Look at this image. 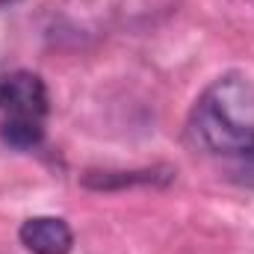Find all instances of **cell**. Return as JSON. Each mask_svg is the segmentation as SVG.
I'll list each match as a JSON object with an SVG mask.
<instances>
[{
	"mask_svg": "<svg viewBox=\"0 0 254 254\" xmlns=\"http://www.w3.org/2000/svg\"><path fill=\"white\" fill-rule=\"evenodd\" d=\"M190 133L198 148L243 160L254 154V86L249 77L225 74L195 101Z\"/></svg>",
	"mask_w": 254,
	"mask_h": 254,
	"instance_id": "cell-1",
	"label": "cell"
},
{
	"mask_svg": "<svg viewBox=\"0 0 254 254\" xmlns=\"http://www.w3.org/2000/svg\"><path fill=\"white\" fill-rule=\"evenodd\" d=\"M0 110L9 116L45 119L48 113V86L33 71L0 74Z\"/></svg>",
	"mask_w": 254,
	"mask_h": 254,
	"instance_id": "cell-2",
	"label": "cell"
},
{
	"mask_svg": "<svg viewBox=\"0 0 254 254\" xmlns=\"http://www.w3.org/2000/svg\"><path fill=\"white\" fill-rule=\"evenodd\" d=\"M21 246L30 254H71L74 234L57 216H33L18 231Z\"/></svg>",
	"mask_w": 254,
	"mask_h": 254,
	"instance_id": "cell-3",
	"label": "cell"
},
{
	"mask_svg": "<svg viewBox=\"0 0 254 254\" xmlns=\"http://www.w3.org/2000/svg\"><path fill=\"white\" fill-rule=\"evenodd\" d=\"M175 175L169 169H142V172H89L83 178L86 187L92 190H122L136 184H166Z\"/></svg>",
	"mask_w": 254,
	"mask_h": 254,
	"instance_id": "cell-4",
	"label": "cell"
},
{
	"mask_svg": "<svg viewBox=\"0 0 254 254\" xmlns=\"http://www.w3.org/2000/svg\"><path fill=\"white\" fill-rule=\"evenodd\" d=\"M0 136L6 145L12 148H33L45 139V127H42V119H30V116H9L3 127H0Z\"/></svg>",
	"mask_w": 254,
	"mask_h": 254,
	"instance_id": "cell-5",
	"label": "cell"
}]
</instances>
